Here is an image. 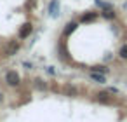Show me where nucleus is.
<instances>
[{
  "label": "nucleus",
  "mask_w": 127,
  "mask_h": 122,
  "mask_svg": "<svg viewBox=\"0 0 127 122\" xmlns=\"http://www.w3.org/2000/svg\"><path fill=\"white\" fill-rule=\"evenodd\" d=\"M19 49H21V42H19V40H11V42H7L5 47H4V56L11 58V56H14Z\"/></svg>",
  "instance_id": "1"
},
{
  "label": "nucleus",
  "mask_w": 127,
  "mask_h": 122,
  "mask_svg": "<svg viewBox=\"0 0 127 122\" xmlns=\"http://www.w3.org/2000/svg\"><path fill=\"white\" fill-rule=\"evenodd\" d=\"M5 84L11 85V87H18V85L21 84V77H19V73L14 72V70H9V72L5 73Z\"/></svg>",
  "instance_id": "2"
},
{
  "label": "nucleus",
  "mask_w": 127,
  "mask_h": 122,
  "mask_svg": "<svg viewBox=\"0 0 127 122\" xmlns=\"http://www.w3.org/2000/svg\"><path fill=\"white\" fill-rule=\"evenodd\" d=\"M32 32H33V25L28 21V23L21 25V28H19V32H18V39H19V40H25V39H28V37L32 35Z\"/></svg>",
  "instance_id": "3"
},
{
  "label": "nucleus",
  "mask_w": 127,
  "mask_h": 122,
  "mask_svg": "<svg viewBox=\"0 0 127 122\" xmlns=\"http://www.w3.org/2000/svg\"><path fill=\"white\" fill-rule=\"evenodd\" d=\"M99 16H101V14H99V12H96V11H87L85 14H82L80 21H82V23H94Z\"/></svg>",
  "instance_id": "4"
},
{
  "label": "nucleus",
  "mask_w": 127,
  "mask_h": 122,
  "mask_svg": "<svg viewBox=\"0 0 127 122\" xmlns=\"http://www.w3.org/2000/svg\"><path fill=\"white\" fill-rule=\"evenodd\" d=\"M49 16L51 18L59 16V0H51L49 2Z\"/></svg>",
  "instance_id": "5"
},
{
  "label": "nucleus",
  "mask_w": 127,
  "mask_h": 122,
  "mask_svg": "<svg viewBox=\"0 0 127 122\" xmlns=\"http://www.w3.org/2000/svg\"><path fill=\"white\" fill-rule=\"evenodd\" d=\"M96 101H99V103H104V105H110V103H111V98H110V92H108V91H103V92H97V94H96Z\"/></svg>",
  "instance_id": "6"
},
{
  "label": "nucleus",
  "mask_w": 127,
  "mask_h": 122,
  "mask_svg": "<svg viewBox=\"0 0 127 122\" xmlns=\"http://www.w3.org/2000/svg\"><path fill=\"white\" fill-rule=\"evenodd\" d=\"M77 26H78V23H77V21H70V23H66V26H64V30H63L64 37L71 35V33H73V32L77 30Z\"/></svg>",
  "instance_id": "7"
},
{
  "label": "nucleus",
  "mask_w": 127,
  "mask_h": 122,
  "mask_svg": "<svg viewBox=\"0 0 127 122\" xmlns=\"http://www.w3.org/2000/svg\"><path fill=\"white\" fill-rule=\"evenodd\" d=\"M91 80H94V82H97V84H106V75H104V73L91 72Z\"/></svg>",
  "instance_id": "8"
},
{
  "label": "nucleus",
  "mask_w": 127,
  "mask_h": 122,
  "mask_svg": "<svg viewBox=\"0 0 127 122\" xmlns=\"http://www.w3.org/2000/svg\"><path fill=\"white\" fill-rule=\"evenodd\" d=\"M89 70H91V72H96V73H104V75L110 73V68L104 66V65H94V66H91Z\"/></svg>",
  "instance_id": "9"
},
{
  "label": "nucleus",
  "mask_w": 127,
  "mask_h": 122,
  "mask_svg": "<svg viewBox=\"0 0 127 122\" xmlns=\"http://www.w3.org/2000/svg\"><path fill=\"white\" fill-rule=\"evenodd\" d=\"M99 14H101V18H104V19H115V18H117V12H115L113 9H108V11H101Z\"/></svg>",
  "instance_id": "10"
},
{
  "label": "nucleus",
  "mask_w": 127,
  "mask_h": 122,
  "mask_svg": "<svg viewBox=\"0 0 127 122\" xmlns=\"http://www.w3.org/2000/svg\"><path fill=\"white\" fill-rule=\"evenodd\" d=\"M94 4L101 9V11H108V9H113V4H108V2H103V0H94Z\"/></svg>",
  "instance_id": "11"
},
{
  "label": "nucleus",
  "mask_w": 127,
  "mask_h": 122,
  "mask_svg": "<svg viewBox=\"0 0 127 122\" xmlns=\"http://www.w3.org/2000/svg\"><path fill=\"white\" fill-rule=\"evenodd\" d=\"M63 91H64V94H66V96H77V87H73V85H70V84H68V85H64V89H63Z\"/></svg>",
  "instance_id": "12"
},
{
  "label": "nucleus",
  "mask_w": 127,
  "mask_h": 122,
  "mask_svg": "<svg viewBox=\"0 0 127 122\" xmlns=\"http://www.w3.org/2000/svg\"><path fill=\"white\" fill-rule=\"evenodd\" d=\"M118 58L120 59H127V44H122L118 49Z\"/></svg>",
  "instance_id": "13"
},
{
  "label": "nucleus",
  "mask_w": 127,
  "mask_h": 122,
  "mask_svg": "<svg viewBox=\"0 0 127 122\" xmlns=\"http://www.w3.org/2000/svg\"><path fill=\"white\" fill-rule=\"evenodd\" d=\"M33 84H35V87H37L38 91H44V89L47 87V84H45L42 79H35V80H33Z\"/></svg>",
  "instance_id": "14"
},
{
  "label": "nucleus",
  "mask_w": 127,
  "mask_h": 122,
  "mask_svg": "<svg viewBox=\"0 0 127 122\" xmlns=\"http://www.w3.org/2000/svg\"><path fill=\"white\" fill-rule=\"evenodd\" d=\"M108 92H110V94H118V89H115V87H108Z\"/></svg>",
  "instance_id": "15"
}]
</instances>
